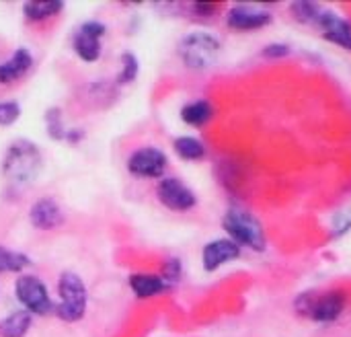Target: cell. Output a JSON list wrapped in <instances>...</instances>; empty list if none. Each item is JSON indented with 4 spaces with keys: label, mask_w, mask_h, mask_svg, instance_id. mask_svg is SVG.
Instances as JSON below:
<instances>
[{
    "label": "cell",
    "mask_w": 351,
    "mask_h": 337,
    "mask_svg": "<svg viewBox=\"0 0 351 337\" xmlns=\"http://www.w3.org/2000/svg\"><path fill=\"white\" fill-rule=\"evenodd\" d=\"M222 226L224 231L230 235V239L241 247H249L257 253L265 251V231L259 222V218L255 214H251L245 208H230L224 218H222Z\"/></svg>",
    "instance_id": "cell-2"
},
{
    "label": "cell",
    "mask_w": 351,
    "mask_h": 337,
    "mask_svg": "<svg viewBox=\"0 0 351 337\" xmlns=\"http://www.w3.org/2000/svg\"><path fill=\"white\" fill-rule=\"evenodd\" d=\"M156 198L165 208L175 212H187L197 204L195 194L181 179L175 177H167L156 185Z\"/></svg>",
    "instance_id": "cell-9"
},
{
    "label": "cell",
    "mask_w": 351,
    "mask_h": 337,
    "mask_svg": "<svg viewBox=\"0 0 351 337\" xmlns=\"http://www.w3.org/2000/svg\"><path fill=\"white\" fill-rule=\"evenodd\" d=\"M21 117V105L16 101H0V126H12Z\"/></svg>",
    "instance_id": "cell-24"
},
{
    "label": "cell",
    "mask_w": 351,
    "mask_h": 337,
    "mask_svg": "<svg viewBox=\"0 0 351 337\" xmlns=\"http://www.w3.org/2000/svg\"><path fill=\"white\" fill-rule=\"evenodd\" d=\"M292 14L300 21V23H317L321 8L317 6V2H308V0H298L292 2Z\"/></svg>",
    "instance_id": "cell-21"
},
{
    "label": "cell",
    "mask_w": 351,
    "mask_h": 337,
    "mask_svg": "<svg viewBox=\"0 0 351 337\" xmlns=\"http://www.w3.org/2000/svg\"><path fill=\"white\" fill-rule=\"evenodd\" d=\"M33 323V315L25 309L10 313L0 321V337H25Z\"/></svg>",
    "instance_id": "cell-16"
},
{
    "label": "cell",
    "mask_w": 351,
    "mask_h": 337,
    "mask_svg": "<svg viewBox=\"0 0 351 337\" xmlns=\"http://www.w3.org/2000/svg\"><path fill=\"white\" fill-rule=\"evenodd\" d=\"M195 10L202 14H210L216 10V2H195Z\"/></svg>",
    "instance_id": "cell-28"
},
{
    "label": "cell",
    "mask_w": 351,
    "mask_h": 337,
    "mask_svg": "<svg viewBox=\"0 0 351 337\" xmlns=\"http://www.w3.org/2000/svg\"><path fill=\"white\" fill-rule=\"evenodd\" d=\"M58 317L66 323H76L84 317L88 305V292L82 278L74 272H64L58 278Z\"/></svg>",
    "instance_id": "cell-3"
},
{
    "label": "cell",
    "mask_w": 351,
    "mask_h": 337,
    "mask_svg": "<svg viewBox=\"0 0 351 337\" xmlns=\"http://www.w3.org/2000/svg\"><path fill=\"white\" fill-rule=\"evenodd\" d=\"M14 294L25 311H29L31 315H47L53 309L45 284L33 274H25L14 282Z\"/></svg>",
    "instance_id": "cell-6"
},
{
    "label": "cell",
    "mask_w": 351,
    "mask_h": 337,
    "mask_svg": "<svg viewBox=\"0 0 351 337\" xmlns=\"http://www.w3.org/2000/svg\"><path fill=\"white\" fill-rule=\"evenodd\" d=\"M333 224H335V233H337V235L346 233V231L351 226V210L346 212V216H343V214L335 216V222H333Z\"/></svg>",
    "instance_id": "cell-27"
},
{
    "label": "cell",
    "mask_w": 351,
    "mask_h": 337,
    "mask_svg": "<svg viewBox=\"0 0 351 337\" xmlns=\"http://www.w3.org/2000/svg\"><path fill=\"white\" fill-rule=\"evenodd\" d=\"M239 257H241V247L232 239H214L202 251V264L208 272H214L220 266Z\"/></svg>",
    "instance_id": "cell-12"
},
{
    "label": "cell",
    "mask_w": 351,
    "mask_h": 337,
    "mask_svg": "<svg viewBox=\"0 0 351 337\" xmlns=\"http://www.w3.org/2000/svg\"><path fill=\"white\" fill-rule=\"evenodd\" d=\"M179 276H181V264H179V259H169V262H165V266H162V280L169 284V286H173L177 280H179Z\"/></svg>",
    "instance_id": "cell-25"
},
{
    "label": "cell",
    "mask_w": 351,
    "mask_h": 337,
    "mask_svg": "<svg viewBox=\"0 0 351 337\" xmlns=\"http://www.w3.org/2000/svg\"><path fill=\"white\" fill-rule=\"evenodd\" d=\"M128 171L132 175L144 177V179L162 177V173L167 171V154L160 148H154V146L138 148L128 159Z\"/></svg>",
    "instance_id": "cell-8"
},
{
    "label": "cell",
    "mask_w": 351,
    "mask_h": 337,
    "mask_svg": "<svg viewBox=\"0 0 351 337\" xmlns=\"http://www.w3.org/2000/svg\"><path fill=\"white\" fill-rule=\"evenodd\" d=\"M296 311L302 317H311L321 323H329L341 317L346 311V294L341 290H329V292H304L296 299Z\"/></svg>",
    "instance_id": "cell-5"
},
{
    "label": "cell",
    "mask_w": 351,
    "mask_h": 337,
    "mask_svg": "<svg viewBox=\"0 0 351 337\" xmlns=\"http://www.w3.org/2000/svg\"><path fill=\"white\" fill-rule=\"evenodd\" d=\"M29 264H31V259H29L25 253L12 251V249L0 245V274H10V272L19 274V272H23Z\"/></svg>",
    "instance_id": "cell-20"
},
{
    "label": "cell",
    "mask_w": 351,
    "mask_h": 337,
    "mask_svg": "<svg viewBox=\"0 0 351 337\" xmlns=\"http://www.w3.org/2000/svg\"><path fill=\"white\" fill-rule=\"evenodd\" d=\"M267 23H271V12L259 6H251V4H237L226 14V25L239 31L259 29V27H265Z\"/></svg>",
    "instance_id": "cell-10"
},
{
    "label": "cell",
    "mask_w": 351,
    "mask_h": 337,
    "mask_svg": "<svg viewBox=\"0 0 351 337\" xmlns=\"http://www.w3.org/2000/svg\"><path fill=\"white\" fill-rule=\"evenodd\" d=\"M138 70H140L138 58H136L132 51H123V56H121V72H119V76H117V82H119V84L132 82V80L138 76Z\"/></svg>",
    "instance_id": "cell-22"
},
{
    "label": "cell",
    "mask_w": 351,
    "mask_h": 337,
    "mask_svg": "<svg viewBox=\"0 0 351 337\" xmlns=\"http://www.w3.org/2000/svg\"><path fill=\"white\" fill-rule=\"evenodd\" d=\"M45 128H47V132H49V136L53 140H68L70 132L64 130V124L60 119V109H49L45 113Z\"/></svg>",
    "instance_id": "cell-23"
},
{
    "label": "cell",
    "mask_w": 351,
    "mask_h": 337,
    "mask_svg": "<svg viewBox=\"0 0 351 337\" xmlns=\"http://www.w3.org/2000/svg\"><path fill=\"white\" fill-rule=\"evenodd\" d=\"M173 148L175 152L185 159V161H199L206 156V146L197 140V138H191V136H181L173 142Z\"/></svg>",
    "instance_id": "cell-19"
},
{
    "label": "cell",
    "mask_w": 351,
    "mask_h": 337,
    "mask_svg": "<svg viewBox=\"0 0 351 337\" xmlns=\"http://www.w3.org/2000/svg\"><path fill=\"white\" fill-rule=\"evenodd\" d=\"M29 222L39 231H53L66 222V214L51 198H39L29 210Z\"/></svg>",
    "instance_id": "cell-11"
},
{
    "label": "cell",
    "mask_w": 351,
    "mask_h": 337,
    "mask_svg": "<svg viewBox=\"0 0 351 337\" xmlns=\"http://www.w3.org/2000/svg\"><path fill=\"white\" fill-rule=\"evenodd\" d=\"M64 8L62 0H27L23 4V14L29 21H43L47 16L58 14Z\"/></svg>",
    "instance_id": "cell-18"
},
{
    "label": "cell",
    "mask_w": 351,
    "mask_h": 337,
    "mask_svg": "<svg viewBox=\"0 0 351 337\" xmlns=\"http://www.w3.org/2000/svg\"><path fill=\"white\" fill-rule=\"evenodd\" d=\"M33 68V54L27 47H16L8 60L0 64V82L8 84L23 78Z\"/></svg>",
    "instance_id": "cell-14"
},
{
    "label": "cell",
    "mask_w": 351,
    "mask_h": 337,
    "mask_svg": "<svg viewBox=\"0 0 351 337\" xmlns=\"http://www.w3.org/2000/svg\"><path fill=\"white\" fill-rule=\"evenodd\" d=\"M130 288L138 299H150L160 292H167L171 286L160 278L152 274H134L130 276Z\"/></svg>",
    "instance_id": "cell-15"
},
{
    "label": "cell",
    "mask_w": 351,
    "mask_h": 337,
    "mask_svg": "<svg viewBox=\"0 0 351 337\" xmlns=\"http://www.w3.org/2000/svg\"><path fill=\"white\" fill-rule=\"evenodd\" d=\"M288 51H290V47L284 43H271L267 47H263L265 58H284V56H288Z\"/></svg>",
    "instance_id": "cell-26"
},
{
    "label": "cell",
    "mask_w": 351,
    "mask_h": 337,
    "mask_svg": "<svg viewBox=\"0 0 351 337\" xmlns=\"http://www.w3.org/2000/svg\"><path fill=\"white\" fill-rule=\"evenodd\" d=\"M220 41L216 35L206 31H193L179 41V56L191 70H206L216 64L220 56Z\"/></svg>",
    "instance_id": "cell-4"
},
{
    "label": "cell",
    "mask_w": 351,
    "mask_h": 337,
    "mask_svg": "<svg viewBox=\"0 0 351 337\" xmlns=\"http://www.w3.org/2000/svg\"><path fill=\"white\" fill-rule=\"evenodd\" d=\"M212 115H214V109H212L210 101H206V99L191 101V103H187V105L181 109V119H183L185 124L193 126V128L206 126V124L212 119Z\"/></svg>",
    "instance_id": "cell-17"
},
{
    "label": "cell",
    "mask_w": 351,
    "mask_h": 337,
    "mask_svg": "<svg viewBox=\"0 0 351 337\" xmlns=\"http://www.w3.org/2000/svg\"><path fill=\"white\" fill-rule=\"evenodd\" d=\"M317 25L321 27L323 35L329 41L337 43L346 49H351V23L348 19H343L341 14L333 12V10H321Z\"/></svg>",
    "instance_id": "cell-13"
},
{
    "label": "cell",
    "mask_w": 351,
    "mask_h": 337,
    "mask_svg": "<svg viewBox=\"0 0 351 337\" xmlns=\"http://www.w3.org/2000/svg\"><path fill=\"white\" fill-rule=\"evenodd\" d=\"M105 31H107V27L101 21L82 23L72 37L74 54L84 62H97L101 58V49H103L101 41H103Z\"/></svg>",
    "instance_id": "cell-7"
},
{
    "label": "cell",
    "mask_w": 351,
    "mask_h": 337,
    "mask_svg": "<svg viewBox=\"0 0 351 337\" xmlns=\"http://www.w3.org/2000/svg\"><path fill=\"white\" fill-rule=\"evenodd\" d=\"M43 159L39 152V146L29 140H14L2 159V175L12 187H27L31 185L39 171H41Z\"/></svg>",
    "instance_id": "cell-1"
}]
</instances>
